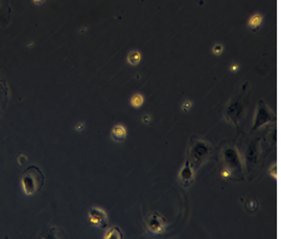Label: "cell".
<instances>
[{
	"label": "cell",
	"mask_w": 281,
	"mask_h": 239,
	"mask_svg": "<svg viewBox=\"0 0 281 239\" xmlns=\"http://www.w3.org/2000/svg\"><path fill=\"white\" fill-rule=\"evenodd\" d=\"M275 116L271 109L268 107V105H266L263 102H260L258 104L257 112H256V118H255V124L252 126V130H255L261 126L269 123L270 121L274 120Z\"/></svg>",
	"instance_id": "obj_3"
},
{
	"label": "cell",
	"mask_w": 281,
	"mask_h": 239,
	"mask_svg": "<svg viewBox=\"0 0 281 239\" xmlns=\"http://www.w3.org/2000/svg\"><path fill=\"white\" fill-rule=\"evenodd\" d=\"M192 105H193V103H192V102L190 100H185L183 102H182L181 108H182V110L186 112V111H188L191 108Z\"/></svg>",
	"instance_id": "obj_13"
},
{
	"label": "cell",
	"mask_w": 281,
	"mask_h": 239,
	"mask_svg": "<svg viewBox=\"0 0 281 239\" xmlns=\"http://www.w3.org/2000/svg\"><path fill=\"white\" fill-rule=\"evenodd\" d=\"M147 228L153 234H162L167 229V223L160 215L153 213L148 217Z\"/></svg>",
	"instance_id": "obj_4"
},
{
	"label": "cell",
	"mask_w": 281,
	"mask_h": 239,
	"mask_svg": "<svg viewBox=\"0 0 281 239\" xmlns=\"http://www.w3.org/2000/svg\"><path fill=\"white\" fill-rule=\"evenodd\" d=\"M127 135H128V132L124 125L117 124L116 126H114V128L111 129V137L116 142L125 141L126 138H127Z\"/></svg>",
	"instance_id": "obj_6"
},
{
	"label": "cell",
	"mask_w": 281,
	"mask_h": 239,
	"mask_svg": "<svg viewBox=\"0 0 281 239\" xmlns=\"http://www.w3.org/2000/svg\"><path fill=\"white\" fill-rule=\"evenodd\" d=\"M89 220L92 225L98 228H105L107 226V216L105 210L100 207H92L89 212Z\"/></svg>",
	"instance_id": "obj_5"
},
{
	"label": "cell",
	"mask_w": 281,
	"mask_h": 239,
	"mask_svg": "<svg viewBox=\"0 0 281 239\" xmlns=\"http://www.w3.org/2000/svg\"><path fill=\"white\" fill-rule=\"evenodd\" d=\"M130 103L133 107L138 108L141 107L144 103V96L141 93H135L132 95L131 100H130Z\"/></svg>",
	"instance_id": "obj_10"
},
{
	"label": "cell",
	"mask_w": 281,
	"mask_h": 239,
	"mask_svg": "<svg viewBox=\"0 0 281 239\" xmlns=\"http://www.w3.org/2000/svg\"><path fill=\"white\" fill-rule=\"evenodd\" d=\"M263 22V15L260 12H255L254 15H251L249 19L247 20V26L250 30L257 31L261 27Z\"/></svg>",
	"instance_id": "obj_7"
},
{
	"label": "cell",
	"mask_w": 281,
	"mask_h": 239,
	"mask_svg": "<svg viewBox=\"0 0 281 239\" xmlns=\"http://www.w3.org/2000/svg\"><path fill=\"white\" fill-rule=\"evenodd\" d=\"M33 2L36 4H40L42 2H44V0H33Z\"/></svg>",
	"instance_id": "obj_17"
},
{
	"label": "cell",
	"mask_w": 281,
	"mask_h": 239,
	"mask_svg": "<svg viewBox=\"0 0 281 239\" xmlns=\"http://www.w3.org/2000/svg\"><path fill=\"white\" fill-rule=\"evenodd\" d=\"M238 68H240V65H238L237 63H232L231 66L229 67V69L232 72V73H235L238 71Z\"/></svg>",
	"instance_id": "obj_14"
},
{
	"label": "cell",
	"mask_w": 281,
	"mask_h": 239,
	"mask_svg": "<svg viewBox=\"0 0 281 239\" xmlns=\"http://www.w3.org/2000/svg\"><path fill=\"white\" fill-rule=\"evenodd\" d=\"M150 120H151V117H150V115H147V114L143 115V117L141 118V121H142V123H145V124L149 123V122H150Z\"/></svg>",
	"instance_id": "obj_16"
},
{
	"label": "cell",
	"mask_w": 281,
	"mask_h": 239,
	"mask_svg": "<svg viewBox=\"0 0 281 239\" xmlns=\"http://www.w3.org/2000/svg\"><path fill=\"white\" fill-rule=\"evenodd\" d=\"M223 50H224V46L221 43H215L213 48H212V52L215 55H220L223 52Z\"/></svg>",
	"instance_id": "obj_12"
},
{
	"label": "cell",
	"mask_w": 281,
	"mask_h": 239,
	"mask_svg": "<svg viewBox=\"0 0 281 239\" xmlns=\"http://www.w3.org/2000/svg\"><path fill=\"white\" fill-rule=\"evenodd\" d=\"M180 178H181L182 182H183V181L188 182V180L192 181V179H193V172H192L191 167L188 165V162L185 165V167L182 169V171L180 173Z\"/></svg>",
	"instance_id": "obj_9"
},
{
	"label": "cell",
	"mask_w": 281,
	"mask_h": 239,
	"mask_svg": "<svg viewBox=\"0 0 281 239\" xmlns=\"http://www.w3.org/2000/svg\"><path fill=\"white\" fill-rule=\"evenodd\" d=\"M22 187L27 195H32L38 192L44 184L43 174L37 167L28 168L22 176Z\"/></svg>",
	"instance_id": "obj_1"
},
{
	"label": "cell",
	"mask_w": 281,
	"mask_h": 239,
	"mask_svg": "<svg viewBox=\"0 0 281 239\" xmlns=\"http://www.w3.org/2000/svg\"><path fill=\"white\" fill-rule=\"evenodd\" d=\"M121 237H122V233L117 227L109 229L105 234V238H121Z\"/></svg>",
	"instance_id": "obj_11"
},
{
	"label": "cell",
	"mask_w": 281,
	"mask_h": 239,
	"mask_svg": "<svg viewBox=\"0 0 281 239\" xmlns=\"http://www.w3.org/2000/svg\"><path fill=\"white\" fill-rule=\"evenodd\" d=\"M248 85L247 84H245L242 88V91L238 94V96L231 102L230 105L228 106L227 109V120L230 122H236L240 119V117L243 116L244 110L247 107L248 102L246 103V101H248Z\"/></svg>",
	"instance_id": "obj_2"
},
{
	"label": "cell",
	"mask_w": 281,
	"mask_h": 239,
	"mask_svg": "<svg viewBox=\"0 0 281 239\" xmlns=\"http://www.w3.org/2000/svg\"><path fill=\"white\" fill-rule=\"evenodd\" d=\"M142 54L139 50H132L129 52L127 56V63L131 66H137L140 62H141Z\"/></svg>",
	"instance_id": "obj_8"
},
{
	"label": "cell",
	"mask_w": 281,
	"mask_h": 239,
	"mask_svg": "<svg viewBox=\"0 0 281 239\" xmlns=\"http://www.w3.org/2000/svg\"><path fill=\"white\" fill-rule=\"evenodd\" d=\"M221 175H222L224 178H228V177L231 176V172H230L229 169L227 168V169H224L223 172L221 173Z\"/></svg>",
	"instance_id": "obj_15"
}]
</instances>
